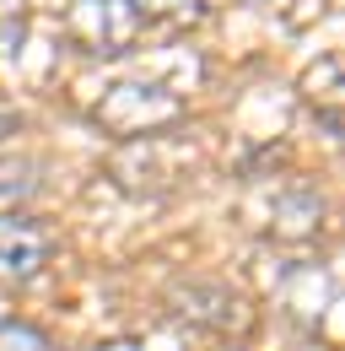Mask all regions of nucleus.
Segmentation results:
<instances>
[{
  "label": "nucleus",
  "mask_w": 345,
  "mask_h": 351,
  "mask_svg": "<svg viewBox=\"0 0 345 351\" xmlns=\"http://www.w3.org/2000/svg\"><path fill=\"white\" fill-rule=\"evenodd\" d=\"M71 27H76V38H81L86 49L119 54V49L135 38V27H140V5H135V0H76Z\"/></svg>",
  "instance_id": "1"
},
{
  "label": "nucleus",
  "mask_w": 345,
  "mask_h": 351,
  "mask_svg": "<svg viewBox=\"0 0 345 351\" xmlns=\"http://www.w3.org/2000/svg\"><path fill=\"white\" fill-rule=\"evenodd\" d=\"M0 351H54L49 335L33 324H16V319H0Z\"/></svg>",
  "instance_id": "3"
},
{
  "label": "nucleus",
  "mask_w": 345,
  "mask_h": 351,
  "mask_svg": "<svg viewBox=\"0 0 345 351\" xmlns=\"http://www.w3.org/2000/svg\"><path fill=\"white\" fill-rule=\"evenodd\" d=\"M49 260V232L33 217H0V276L33 281Z\"/></svg>",
  "instance_id": "2"
},
{
  "label": "nucleus",
  "mask_w": 345,
  "mask_h": 351,
  "mask_svg": "<svg viewBox=\"0 0 345 351\" xmlns=\"http://www.w3.org/2000/svg\"><path fill=\"white\" fill-rule=\"evenodd\" d=\"M135 5H151V11H162V5H172V0H135Z\"/></svg>",
  "instance_id": "4"
},
{
  "label": "nucleus",
  "mask_w": 345,
  "mask_h": 351,
  "mask_svg": "<svg viewBox=\"0 0 345 351\" xmlns=\"http://www.w3.org/2000/svg\"><path fill=\"white\" fill-rule=\"evenodd\" d=\"M221 351H238V346H221Z\"/></svg>",
  "instance_id": "5"
}]
</instances>
